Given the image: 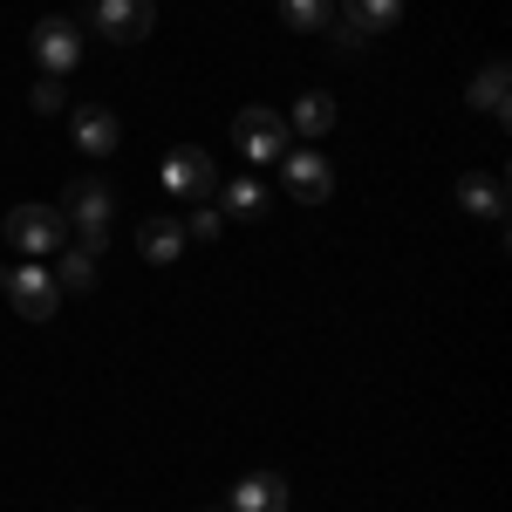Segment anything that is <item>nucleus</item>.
<instances>
[{
    "label": "nucleus",
    "instance_id": "21",
    "mask_svg": "<svg viewBox=\"0 0 512 512\" xmlns=\"http://www.w3.org/2000/svg\"><path fill=\"white\" fill-rule=\"evenodd\" d=\"M212 512H226V506H212Z\"/></svg>",
    "mask_w": 512,
    "mask_h": 512
},
{
    "label": "nucleus",
    "instance_id": "20",
    "mask_svg": "<svg viewBox=\"0 0 512 512\" xmlns=\"http://www.w3.org/2000/svg\"><path fill=\"white\" fill-rule=\"evenodd\" d=\"M219 233H226V212H212V205H198L192 219H185V239H198V246H212Z\"/></svg>",
    "mask_w": 512,
    "mask_h": 512
},
{
    "label": "nucleus",
    "instance_id": "15",
    "mask_svg": "<svg viewBox=\"0 0 512 512\" xmlns=\"http://www.w3.org/2000/svg\"><path fill=\"white\" fill-rule=\"evenodd\" d=\"M287 130H301L308 144H315V137H328V130H335V96H321V89L294 96V110H287Z\"/></svg>",
    "mask_w": 512,
    "mask_h": 512
},
{
    "label": "nucleus",
    "instance_id": "7",
    "mask_svg": "<svg viewBox=\"0 0 512 512\" xmlns=\"http://www.w3.org/2000/svg\"><path fill=\"white\" fill-rule=\"evenodd\" d=\"M403 21V0H342V21H335V41L342 48H362V41L390 35Z\"/></svg>",
    "mask_w": 512,
    "mask_h": 512
},
{
    "label": "nucleus",
    "instance_id": "2",
    "mask_svg": "<svg viewBox=\"0 0 512 512\" xmlns=\"http://www.w3.org/2000/svg\"><path fill=\"white\" fill-rule=\"evenodd\" d=\"M69 233V219H62V205H14L7 212V246L21 253V260H48L55 246Z\"/></svg>",
    "mask_w": 512,
    "mask_h": 512
},
{
    "label": "nucleus",
    "instance_id": "4",
    "mask_svg": "<svg viewBox=\"0 0 512 512\" xmlns=\"http://www.w3.org/2000/svg\"><path fill=\"white\" fill-rule=\"evenodd\" d=\"M287 137H294V130H287L280 110H260V103H253V110H239V117H233V151L246 164H274L280 151H287Z\"/></svg>",
    "mask_w": 512,
    "mask_h": 512
},
{
    "label": "nucleus",
    "instance_id": "12",
    "mask_svg": "<svg viewBox=\"0 0 512 512\" xmlns=\"http://www.w3.org/2000/svg\"><path fill=\"white\" fill-rule=\"evenodd\" d=\"M458 205L478 219H506V178L499 171H465L458 178Z\"/></svg>",
    "mask_w": 512,
    "mask_h": 512
},
{
    "label": "nucleus",
    "instance_id": "13",
    "mask_svg": "<svg viewBox=\"0 0 512 512\" xmlns=\"http://www.w3.org/2000/svg\"><path fill=\"white\" fill-rule=\"evenodd\" d=\"M137 246H144V260H151V267H171V260L192 246V239H185V219H144Z\"/></svg>",
    "mask_w": 512,
    "mask_h": 512
},
{
    "label": "nucleus",
    "instance_id": "6",
    "mask_svg": "<svg viewBox=\"0 0 512 512\" xmlns=\"http://www.w3.org/2000/svg\"><path fill=\"white\" fill-rule=\"evenodd\" d=\"M164 192L178 198V205H205V198L219 192V171H212L205 151L185 144V151H171V158H164Z\"/></svg>",
    "mask_w": 512,
    "mask_h": 512
},
{
    "label": "nucleus",
    "instance_id": "19",
    "mask_svg": "<svg viewBox=\"0 0 512 512\" xmlns=\"http://www.w3.org/2000/svg\"><path fill=\"white\" fill-rule=\"evenodd\" d=\"M28 103H35L41 117H62V110H69V89H62V76H41V82H35V96H28Z\"/></svg>",
    "mask_w": 512,
    "mask_h": 512
},
{
    "label": "nucleus",
    "instance_id": "3",
    "mask_svg": "<svg viewBox=\"0 0 512 512\" xmlns=\"http://www.w3.org/2000/svg\"><path fill=\"white\" fill-rule=\"evenodd\" d=\"M0 294L14 301V315H28V321H55V308H62V287H55V274H48L41 260H21V267H7Z\"/></svg>",
    "mask_w": 512,
    "mask_h": 512
},
{
    "label": "nucleus",
    "instance_id": "11",
    "mask_svg": "<svg viewBox=\"0 0 512 512\" xmlns=\"http://www.w3.org/2000/svg\"><path fill=\"white\" fill-rule=\"evenodd\" d=\"M226 512H287V478L280 472H246L233 485V506Z\"/></svg>",
    "mask_w": 512,
    "mask_h": 512
},
{
    "label": "nucleus",
    "instance_id": "18",
    "mask_svg": "<svg viewBox=\"0 0 512 512\" xmlns=\"http://www.w3.org/2000/svg\"><path fill=\"white\" fill-rule=\"evenodd\" d=\"M55 287H76V294H89L96 287V253H62V267H55Z\"/></svg>",
    "mask_w": 512,
    "mask_h": 512
},
{
    "label": "nucleus",
    "instance_id": "5",
    "mask_svg": "<svg viewBox=\"0 0 512 512\" xmlns=\"http://www.w3.org/2000/svg\"><path fill=\"white\" fill-rule=\"evenodd\" d=\"M28 48H35V69H41V76H69V69L82 62V28L69 21V14H48V21H35Z\"/></svg>",
    "mask_w": 512,
    "mask_h": 512
},
{
    "label": "nucleus",
    "instance_id": "10",
    "mask_svg": "<svg viewBox=\"0 0 512 512\" xmlns=\"http://www.w3.org/2000/svg\"><path fill=\"white\" fill-rule=\"evenodd\" d=\"M69 130H76V144L89 151V158H110L123 137V123L103 110V103H82V110H69Z\"/></svg>",
    "mask_w": 512,
    "mask_h": 512
},
{
    "label": "nucleus",
    "instance_id": "8",
    "mask_svg": "<svg viewBox=\"0 0 512 512\" xmlns=\"http://www.w3.org/2000/svg\"><path fill=\"white\" fill-rule=\"evenodd\" d=\"M280 178H287V198H301V205H328V192H335V171H328V158L321 151H280Z\"/></svg>",
    "mask_w": 512,
    "mask_h": 512
},
{
    "label": "nucleus",
    "instance_id": "14",
    "mask_svg": "<svg viewBox=\"0 0 512 512\" xmlns=\"http://www.w3.org/2000/svg\"><path fill=\"white\" fill-rule=\"evenodd\" d=\"M506 89H512V69L499 62V55H492V62H485V69L472 76V103L485 110V117H499V123H506V110H512V96H506Z\"/></svg>",
    "mask_w": 512,
    "mask_h": 512
},
{
    "label": "nucleus",
    "instance_id": "1",
    "mask_svg": "<svg viewBox=\"0 0 512 512\" xmlns=\"http://www.w3.org/2000/svg\"><path fill=\"white\" fill-rule=\"evenodd\" d=\"M62 219L76 226L82 253H96V260H103V246H110V219H117V192H110L103 178H76V185L62 192Z\"/></svg>",
    "mask_w": 512,
    "mask_h": 512
},
{
    "label": "nucleus",
    "instance_id": "9",
    "mask_svg": "<svg viewBox=\"0 0 512 512\" xmlns=\"http://www.w3.org/2000/svg\"><path fill=\"white\" fill-rule=\"evenodd\" d=\"M158 28V7L151 0H96V35L130 48V41H144Z\"/></svg>",
    "mask_w": 512,
    "mask_h": 512
},
{
    "label": "nucleus",
    "instance_id": "17",
    "mask_svg": "<svg viewBox=\"0 0 512 512\" xmlns=\"http://www.w3.org/2000/svg\"><path fill=\"white\" fill-rule=\"evenodd\" d=\"M219 198H226V219H260L267 212V185L260 178H233Z\"/></svg>",
    "mask_w": 512,
    "mask_h": 512
},
{
    "label": "nucleus",
    "instance_id": "16",
    "mask_svg": "<svg viewBox=\"0 0 512 512\" xmlns=\"http://www.w3.org/2000/svg\"><path fill=\"white\" fill-rule=\"evenodd\" d=\"M280 28H294V35L335 28V0H280Z\"/></svg>",
    "mask_w": 512,
    "mask_h": 512
}]
</instances>
